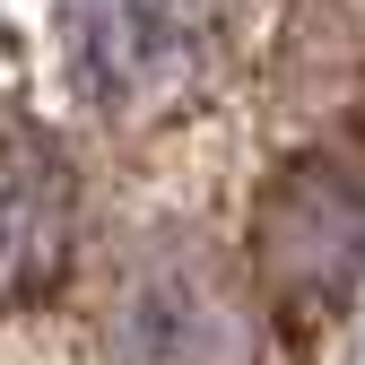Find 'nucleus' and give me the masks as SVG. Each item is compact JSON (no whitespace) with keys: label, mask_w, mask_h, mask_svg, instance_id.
Returning a JSON list of instances; mask_svg holds the SVG:
<instances>
[{"label":"nucleus","mask_w":365,"mask_h":365,"mask_svg":"<svg viewBox=\"0 0 365 365\" xmlns=\"http://www.w3.org/2000/svg\"><path fill=\"white\" fill-rule=\"evenodd\" d=\"M70 261V182L35 130L0 122V304H26Z\"/></svg>","instance_id":"7ed1b4c3"},{"label":"nucleus","mask_w":365,"mask_h":365,"mask_svg":"<svg viewBox=\"0 0 365 365\" xmlns=\"http://www.w3.org/2000/svg\"><path fill=\"white\" fill-rule=\"evenodd\" d=\"M217 43V0H70V70L105 113H165Z\"/></svg>","instance_id":"f03ea898"},{"label":"nucleus","mask_w":365,"mask_h":365,"mask_svg":"<svg viewBox=\"0 0 365 365\" xmlns=\"http://www.w3.org/2000/svg\"><path fill=\"white\" fill-rule=\"evenodd\" d=\"M252 261H261V287L279 304L339 313L365 279V165H348V157L287 165L261 192Z\"/></svg>","instance_id":"f257e3e1"}]
</instances>
